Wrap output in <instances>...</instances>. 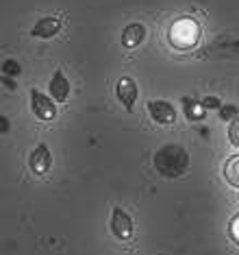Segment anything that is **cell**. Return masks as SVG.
<instances>
[{"mask_svg": "<svg viewBox=\"0 0 239 255\" xmlns=\"http://www.w3.org/2000/svg\"><path fill=\"white\" fill-rule=\"evenodd\" d=\"M167 39L176 50H194L200 42V24L191 15H180V18L172 20Z\"/></svg>", "mask_w": 239, "mask_h": 255, "instance_id": "cell-1", "label": "cell"}, {"mask_svg": "<svg viewBox=\"0 0 239 255\" xmlns=\"http://www.w3.org/2000/svg\"><path fill=\"white\" fill-rule=\"evenodd\" d=\"M155 166L163 177L176 179L180 177L189 166V157L180 146H163L159 153L155 155Z\"/></svg>", "mask_w": 239, "mask_h": 255, "instance_id": "cell-2", "label": "cell"}, {"mask_svg": "<svg viewBox=\"0 0 239 255\" xmlns=\"http://www.w3.org/2000/svg\"><path fill=\"white\" fill-rule=\"evenodd\" d=\"M31 109L39 120H55L57 118V105L42 92L31 90Z\"/></svg>", "mask_w": 239, "mask_h": 255, "instance_id": "cell-3", "label": "cell"}, {"mask_svg": "<svg viewBox=\"0 0 239 255\" xmlns=\"http://www.w3.org/2000/svg\"><path fill=\"white\" fill-rule=\"evenodd\" d=\"M115 94H118V101L126 107L128 114H133L135 109V101H137V83L131 77H122L115 85Z\"/></svg>", "mask_w": 239, "mask_h": 255, "instance_id": "cell-4", "label": "cell"}, {"mask_svg": "<svg viewBox=\"0 0 239 255\" xmlns=\"http://www.w3.org/2000/svg\"><path fill=\"white\" fill-rule=\"evenodd\" d=\"M111 231L118 240H128V238H133V231H135L133 220L122 207H115L113 214H111Z\"/></svg>", "mask_w": 239, "mask_h": 255, "instance_id": "cell-5", "label": "cell"}, {"mask_svg": "<svg viewBox=\"0 0 239 255\" xmlns=\"http://www.w3.org/2000/svg\"><path fill=\"white\" fill-rule=\"evenodd\" d=\"M148 114L159 125H174L176 123V109L167 101H148Z\"/></svg>", "mask_w": 239, "mask_h": 255, "instance_id": "cell-6", "label": "cell"}, {"mask_svg": "<svg viewBox=\"0 0 239 255\" xmlns=\"http://www.w3.org/2000/svg\"><path fill=\"white\" fill-rule=\"evenodd\" d=\"M28 166H31L33 175H37V177H42V175H46V172H48V168L52 166V155H50V150H48V146H46V144H39V146L31 153Z\"/></svg>", "mask_w": 239, "mask_h": 255, "instance_id": "cell-7", "label": "cell"}, {"mask_svg": "<svg viewBox=\"0 0 239 255\" xmlns=\"http://www.w3.org/2000/svg\"><path fill=\"white\" fill-rule=\"evenodd\" d=\"M59 28H61V20L59 18H42V20H37V24H35L31 28V35L33 37H52V35H57L59 33Z\"/></svg>", "mask_w": 239, "mask_h": 255, "instance_id": "cell-8", "label": "cell"}, {"mask_svg": "<svg viewBox=\"0 0 239 255\" xmlns=\"http://www.w3.org/2000/svg\"><path fill=\"white\" fill-rule=\"evenodd\" d=\"M48 90H50V96L55 98L57 103H66V98H68V94H70V83H68L66 74H63L61 70L55 72V77H52Z\"/></svg>", "mask_w": 239, "mask_h": 255, "instance_id": "cell-9", "label": "cell"}, {"mask_svg": "<svg viewBox=\"0 0 239 255\" xmlns=\"http://www.w3.org/2000/svg\"><path fill=\"white\" fill-rule=\"evenodd\" d=\"M146 37V28L142 24H128L122 33V46L124 48H135V46L142 44V39Z\"/></svg>", "mask_w": 239, "mask_h": 255, "instance_id": "cell-10", "label": "cell"}, {"mask_svg": "<svg viewBox=\"0 0 239 255\" xmlns=\"http://www.w3.org/2000/svg\"><path fill=\"white\" fill-rule=\"evenodd\" d=\"M183 109H185V116L191 123H198V120H205L207 116V107L202 105L200 101H194V98H183Z\"/></svg>", "mask_w": 239, "mask_h": 255, "instance_id": "cell-11", "label": "cell"}, {"mask_svg": "<svg viewBox=\"0 0 239 255\" xmlns=\"http://www.w3.org/2000/svg\"><path fill=\"white\" fill-rule=\"evenodd\" d=\"M224 177L231 185L239 188V155H231L224 164Z\"/></svg>", "mask_w": 239, "mask_h": 255, "instance_id": "cell-12", "label": "cell"}, {"mask_svg": "<svg viewBox=\"0 0 239 255\" xmlns=\"http://www.w3.org/2000/svg\"><path fill=\"white\" fill-rule=\"evenodd\" d=\"M218 112H220V118L229 123V120H233V118H237V116H239V107H235V105H222Z\"/></svg>", "mask_w": 239, "mask_h": 255, "instance_id": "cell-13", "label": "cell"}, {"mask_svg": "<svg viewBox=\"0 0 239 255\" xmlns=\"http://www.w3.org/2000/svg\"><path fill=\"white\" fill-rule=\"evenodd\" d=\"M2 72H4V77H17V74L22 72V68H20V63H17V61L7 59L2 63Z\"/></svg>", "mask_w": 239, "mask_h": 255, "instance_id": "cell-14", "label": "cell"}, {"mask_svg": "<svg viewBox=\"0 0 239 255\" xmlns=\"http://www.w3.org/2000/svg\"><path fill=\"white\" fill-rule=\"evenodd\" d=\"M229 236L235 245H239V212L231 218V223H229Z\"/></svg>", "mask_w": 239, "mask_h": 255, "instance_id": "cell-15", "label": "cell"}, {"mask_svg": "<svg viewBox=\"0 0 239 255\" xmlns=\"http://www.w3.org/2000/svg\"><path fill=\"white\" fill-rule=\"evenodd\" d=\"M229 140H231L233 146H239V116L233 118V123L229 127Z\"/></svg>", "mask_w": 239, "mask_h": 255, "instance_id": "cell-16", "label": "cell"}, {"mask_svg": "<svg viewBox=\"0 0 239 255\" xmlns=\"http://www.w3.org/2000/svg\"><path fill=\"white\" fill-rule=\"evenodd\" d=\"M200 103L207 107V112H209V109H220V107H222V103H220L218 96H205Z\"/></svg>", "mask_w": 239, "mask_h": 255, "instance_id": "cell-17", "label": "cell"}]
</instances>
